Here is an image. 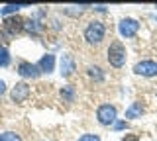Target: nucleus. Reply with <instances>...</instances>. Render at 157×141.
<instances>
[{"instance_id": "obj_1", "label": "nucleus", "mask_w": 157, "mask_h": 141, "mask_svg": "<svg viewBox=\"0 0 157 141\" xmlns=\"http://www.w3.org/2000/svg\"><path fill=\"white\" fill-rule=\"evenodd\" d=\"M108 63H110L112 67H116V69H120V67L126 65V59H128V51L124 47V43L122 41H112L110 47H108V55H106Z\"/></svg>"}, {"instance_id": "obj_2", "label": "nucleus", "mask_w": 157, "mask_h": 141, "mask_svg": "<svg viewBox=\"0 0 157 141\" xmlns=\"http://www.w3.org/2000/svg\"><path fill=\"white\" fill-rule=\"evenodd\" d=\"M104 35H106V28H104V24H102L100 20L88 22V26L85 30L86 43H90V45H100L102 39H104Z\"/></svg>"}, {"instance_id": "obj_3", "label": "nucleus", "mask_w": 157, "mask_h": 141, "mask_svg": "<svg viewBox=\"0 0 157 141\" xmlns=\"http://www.w3.org/2000/svg\"><path fill=\"white\" fill-rule=\"evenodd\" d=\"M24 24H26V20H24L22 16H18V14L8 16V18L2 20V33L6 37H14L16 33L24 32Z\"/></svg>"}, {"instance_id": "obj_4", "label": "nucleus", "mask_w": 157, "mask_h": 141, "mask_svg": "<svg viewBox=\"0 0 157 141\" xmlns=\"http://www.w3.org/2000/svg\"><path fill=\"white\" fill-rule=\"evenodd\" d=\"M116 118H118V110L116 106L112 104H102L98 106L96 110V120L100 125H114L116 124Z\"/></svg>"}, {"instance_id": "obj_5", "label": "nucleus", "mask_w": 157, "mask_h": 141, "mask_svg": "<svg viewBox=\"0 0 157 141\" xmlns=\"http://www.w3.org/2000/svg\"><path fill=\"white\" fill-rule=\"evenodd\" d=\"M43 14H45V10H39L36 16H32L29 20H26V24H24V32L29 33V35H33V37L41 35V32H43V22H41V18H43Z\"/></svg>"}, {"instance_id": "obj_6", "label": "nucleus", "mask_w": 157, "mask_h": 141, "mask_svg": "<svg viewBox=\"0 0 157 141\" xmlns=\"http://www.w3.org/2000/svg\"><path fill=\"white\" fill-rule=\"evenodd\" d=\"M140 32V22L134 20V18H124L120 24H118V33L126 39L130 37H136V33Z\"/></svg>"}, {"instance_id": "obj_7", "label": "nucleus", "mask_w": 157, "mask_h": 141, "mask_svg": "<svg viewBox=\"0 0 157 141\" xmlns=\"http://www.w3.org/2000/svg\"><path fill=\"white\" fill-rule=\"evenodd\" d=\"M134 72H136V75H141V76H147V79H153V76H157V61L144 59V61L136 63V65H134Z\"/></svg>"}, {"instance_id": "obj_8", "label": "nucleus", "mask_w": 157, "mask_h": 141, "mask_svg": "<svg viewBox=\"0 0 157 141\" xmlns=\"http://www.w3.org/2000/svg\"><path fill=\"white\" fill-rule=\"evenodd\" d=\"M28 96H29V86L26 82H16L12 86V90H10V98H12V102H16V104L26 102Z\"/></svg>"}, {"instance_id": "obj_9", "label": "nucleus", "mask_w": 157, "mask_h": 141, "mask_svg": "<svg viewBox=\"0 0 157 141\" xmlns=\"http://www.w3.org/2000/svg\"><path fill=\"white\" fill-rule=\"evenodd\" d=\"M59 65H61V76L63 79H69V76L75 72V69H77V63H75V59H73V55L71 53H65V55H61V61H59Z\"/></svg>"}, {"instance_id": "obj_10", "label": "nucleus", "mask_w": 157, "mask_h": 141, "mask_svg": "<svg viewBox=\"0 0 157 141\" xmlns=\"http://www.w3.org/2000/svg\"><path fill=\"white\" fill-rule=\"evenodd\" d=\"M18 75L22 76V79H37L41 72H39L37 65H33V63H28V61H22L18 65Z\"/></svg>"}, {"instance_id": "obj_11", "label": "nucleus", "mask_w": 157, "mask_h": 141, "mask_svg": "<svg viewBox=\"0 0 157 141\" xmlns=\"http://www.w3.org/2000/svg\"><path fill=\"white\" fill-rule=\"evenodd\" d=\"M37 69H39L41 75H51V72L55 71V55H53V53H45V55L39 59Z\"/></svg>"}, {"instance_id": "obj_12", "label": "nucleus", "mask_w": 157, "mask_h": 141, "mask_svg": "<svg viewBox=\"0 0 157 141\" xmlns=\"http://www.w3.org/2000/svg\"><path fill=\"white\" fill-rule=\"evenodd\" d=\"M141 114H144V106H141V102H132V106L126 110V118L128 120L141 118Z\"/></svg>"}, {"instance_id": "obj_13", "label": "nucleus", "mask_w": 157, "mask_h": 141, "mask_svg": "<svg viewBox=\"0 0 157 141\" xmlns=\"http://www.w3.org/2000/svg\"><path fill=\"white\" fill-rule=\"evenodd\" d=\"M20 8H28V4H6L4 8H0V16H4V18L14 16Z\"/></svg>"}, {"instance_id": "obj_14", "label": "nucleus", "mask_w": 157, "mask_h": 141, "mask_svg": "<svg viewBox=\"0 0 157 141\" xmlns=\"http://www.w3.org/2000/svg\"><path fill=\"white\" fill-rule=\"evenodd\" d=\"M88 76H90L92 80H96V82H102L104 80V72H102L100 67H96V65H90L88 67Z\"/></svg>"}, {"instance_id": "obj_15", "label": "nucleus", "mask_w": 157, "mask_h": 141, "mask_svg": "<svg viewBox=\"0 0 157 141\" xmlns=\"http://www.w3.org/2000/svg\"><path fill=\"white\" fill-rule=\"evenodd\" d=\"M61 98L65 102H75V86H71V84L63 86L61 88Z\"/></svg>"}, {"instance_id": "obj_16", "label": "nucleus", "mask_w": 157, "mask_h": 141, "mask_svg": "<svg viewBox=\"0 0 157 141\" xmlns=\"http://www.w3.org/2000/svg\"><path fill=\"white\" fill-rule=\"evenodd\" d=\"M12 57H10V51L6 49V45H0V67H8Z\"/></svg>"}, {"instance_id": "obj_17", "label": "nucleus", "mask_w": 157, "mask_h": 141, "mask_svg": "<svg viewBox=\"0 0 157 141\" xmlns=\"http://www.w3.org/2000/svg\"><path fill=\"white\" fill-rule=\"evenodd\" d=\"M0 141H22V137L16 131H4V133H0Z\"/></svg>"}, {"instance_id": "obj_18", "label": "nucleus", "mask_w": 157, "mask_h": 141, "mask_svg": "<svg viewBox=\"0 0 157 141\" xmlns=\"http://www.w3.org/2000/svg\"><path fill=\"white\" fill-rule=\"evenodd\" d=\"M78 141H100V137L96 133H85V135L78 137Z\"/></svg>"}, {"instance_id": "obj_19", "label": "nucleus", "mask_w": 157, "mask_h": 141, "mask_svg": "<svg viewBox=\"0 0 157 141\" xmlns=\"http://www.w3.org/2000/svg\"><path fill=\"white\" fill-rule=\"evenodd\" d=\"M126 128H128V124H126V121H116V124H114V129H116V131L126 129Z\"/></svg>"}, {"instance_id": "obj_20", "label": "nucleus", "mask_w": 157, "mask_h": 141, "mask_svg": "<svg viewBox=\"0 0 157 141\" xmlns=\"http://www.w3.org/2000/svg\"><path fill=\"white\" fill-rule=\"evenodd\" d=\"M120 141H140V137H137V135H124V137H122Z\"/></svg>"}, {"instance_id": "obj_21", "label": "nucleus", "mask_w": 157, "mask_h": 141, "mask_svg": "<svg viewBox=\"0 0 157 141\" xmlns=\"http://www.w3.org/2000/svg\"><path fill=\"white\" fill-rule=\"evenodd\" d=\"M4 92H6V82L0 80V96H4Z\"/></svg>"}, {"instance_id": "obj_22", "label": "nucleus", "mask_w": 157, "mask_h": 141, "mask_svg": "<svg viewBox=\"0 0 157 141\" xmlns=\"http://www.w3.org/2000/svg\"><path fill=\"white\" fill-rule=\"evenodd\" d=\"M94 10L96 12H106V6H102V4H100V6H94Z\"/></svg>"}]
</instances>
